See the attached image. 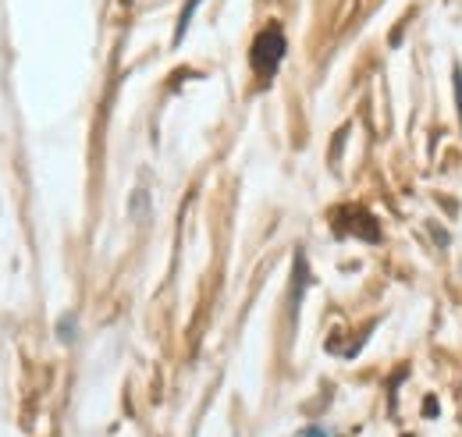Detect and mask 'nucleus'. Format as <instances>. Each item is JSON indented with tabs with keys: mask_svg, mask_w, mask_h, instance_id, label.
Masks as SVG:
<instances>
[{
	"mask_svg": "<svg viewBox=\"0 0 462 437\" xmlns=\"http://www.w3.org/2000/svg\"><path fill=\"white\" fill-rule=\"evenodd\" d=\"M58 338L60 341H71V338H75V317H64V321H60Z\"/></svg>",
	"mask_w": 462,
	"mask_h": 437,
	"instance_id": "nucleus-3",
	"label": "nucleus"
},
{
	"mask_svg": "<svg viewBox=\"0 0 462 437\" xmlns=\"http://www.w3.org/2000/svg\"><path fill=\"white\" fill-rule=\"evenodd\" d=\"M295 437H331L328 427H306V431H299Z\"/></svg>",
	"mask_w": 462,
	"mask_h": 437,
	"instance_id": "nucleus-4",
	"label": "nucleus"
},
{
	"mask_svg": "<svg viewBox=\"0 0 462 437\" xmlns=\"http://www.w3.org/2000/svg\"><path fill=\"white\" fill-rule=\"evenodd\" d=\"M285 51H289V43H285V33H282V25H267V29H263V33L253 40L249 64H253V71H256V75L271 79V75L278 71V64H282Z\"/></svg>",
	"mask_w": 462,
	"mask_h": 437,
	"instance_id": "nucleus-1",
	"label": "nucleus"
},
{
	"mask_svg": "<svg viewBox=\"0 0 462 437\" xmlns=\"http://www.w3.org/2000/svg\"><path fill=\"white\" fill-rule=\"evenodd\" d=\"M196 4H199V0H189V7H185V14H181V22H178V29H174V43H181V36H185V25H189V18H192Z\"/></svg>",
	"mask_w": 462,
	"mask_h": 437,
	"instance_id": "nucleus-2",
	"label": "nucleus"
}]
</instances>
